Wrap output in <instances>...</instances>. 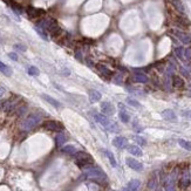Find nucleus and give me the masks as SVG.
Masks as SVG:
<instances>
[{
	"mask_svg": "<svg viewBox=\"0 0 191 191\" xmlns=\"http://www.w3.org/2000/svg\"><path fill=\"white\" fill-rule=\"evenodd\" d=\"M37 27L43 29L46 33H49L53 38H57L62 35V29L59 26V24L57 22V20L53 18H42L41 20H39L37 24Z\"/></svg>",
	"mask_w": 191,
	"mask_h": 191,
	"instance_id": "1",
	"label": "nucleus"
},
{
	"mask_svg": "<svg viewBox=\"0 0 191 191\" xmlns=\"http://www.w3.org/2000/svg\"><path fill=\"white\" fill-rule=\"evenodd\" d=\"M82 179H90L96 183H103L107 181V175L101 168L97 167H88L82 173Z\"/></svg>",
	"mask_w": 191,
	"mask_h": 191,
	"instance_id": "2",
	"label": "nucleus"
},
{
	"mask_svg": "<svg viewBox=\"0 0 191 191\" xmlns=\"http://www.w3.org/2000/svg\"><path fill=\"white\" fill-rule=\"evenodd\" d=\"M41 120H42V117H41L40 114H38V113H32V114H29L28 116H26V117L24 118V121L21 122L20 127H21L22 130H26V131L32 130L33 128H35L37 126L40 124Z\"/></svg>",
	"mask_w": 191,
	"mask_h": 191,
	"instance_id": "3",
	"label": "nucleus"
},
{
	"mask_svg": "<svg viewBox=\"0 0 191 191\" xmlns=\"http://www.w3.org/2000/svg\"><path fill=\"white\" fill-rule=\"evenodd\" d=\"M73 156H74V162H75V164H76L79 168H81V169L88 168V167H90V165L94 163L93 157H92L89 154L84 153V151H76Z\"/></svg>",
	"mask_w": 191,
	"mask_h": 191,
	"instance_id": "4",
	"label": "nucleus"
},
{
	"mask_svg": "<svg viewBox=\"0 0 191 191\" xmlns=\"http://www.w3.org/2000/svg\"><path fill=\"white\" fill-rule=\"evenodd\" d=\"M20 100H15V98H10L6 100L5 102L1 103V109L6 113H13L15 112V109L19 107Z\"/></svg>",
	"mask_w": 191,
	"mask_h": 191,
	"instance_id": "5",
	"label": "nucleus"
},
{
	"mask_svg": "<svg viewBox=\"0 0 191 191\" xmlns=\"http://www.w3.org/2000/svg\"><path fill=\"white\" fill-rule=\"evenodd\" d=\"M42 127L49 131H62L63 130V124L57 122V121H53V120H49V121H45L42 123Z\"/></svg>",
	"mask_w": 191,
	"mask_h": 191,
	"instance_id": "6",
	"label": "nucleus"
},
{
	"mask_svg": "<svg viewBox=\"0 0 191 191\" xmlns=\"http://www.w3.org/2000/svg\"><path fill=\"white\" fill-rule=\"evenodd\" d=\"M26 13L31 19H37V18H41L45 15V11L42 8H37L33 6H28L26 8Z\"/></svg>",
	"mask_w": 191,
	"mask_h": 191,
	"instance_id": "7",
	"label": "nucleus"
},
{
	"mask_svg": "<svg viewBox=\"0 0 191 191\" xmlns=\"http://www.w3.org/2000/svg\"><path fill=\"white\" fill-rule=\"evenodd\" d=\"M172 33L175 34V37L178 39L182 43H184V45H189V43H191V37L188 34V33L182 32V31H178V29H173Z\"/></svg>",
	"mask_w": 191,
	"mask_h": 191,
	"instance_id": "8",
	"label": "nucleus"
},
{
	"mask_svg": "<svg viewBox=\"0 0 191 191\" xmlns=\"http://www.w3.org/2000/svg\"><path fill=\"white\" fill-rule=\"evenodd\" d=\"M126 163H127V165L130 168V169H133L135 171H138L141 172L143 170V164L142 163H140L137 159H135V158H131V157H127L126 158Z\"/></svg>",
	"mask_w": 191,
	"mask_h": 191,
	"instance_id": "9",
	"label": "nucleus"
},
{
	"mask_svg": "<svg viewBox=\"0 0 191 191\" xmlns=\"http://www.w3.org/2000/svg\"><path fill=\"white\" fill-rule=\"evenodd\" d=\"M101 112L106 116H113L115 114V107L110 102H101Z\"/></svg>",
	"mask_w": 191,
	"mask_h": 191,
	"instance_id": "10",
	"label": "nucleus"
},
{
	"mask_svg": "<svg viewBox=\"0 0 191 191\" xmlns=\"http://www.w3.org/2000/svg\"><path fill=\"white\" fill-rule=\"evenodd\" d=\"M113 144H114V147L118 148V149H124L128 147V140L123 136H117L113 140Z\"/></svg>",
	"mask_w": 191,
	"mask_h": 191,
	"instance_id": "11",
	"label": "nucleus"
},
{
	"mask_svg": "<svg viewBox=\"0 0 191 191\" xmlns=\"http://www.w3.org/2000/svg\"><path fill=\"white\" fill-rule=\"evenodd\" d=\"M94 118H95V121L97 123H100L101 126H103L104 128H107L109 124H110V120L108 118V116H106L104 114H94Z\"/></svg>",
	"mask_w": 191,
	"mask_h": 191,
	"instance_id": "12",
	"label": "nucleus"
},
{
	"mask_svg": "<svg viewBox=\"0 0 191 191\" xmlns=\"http://www.w3.org/2000/svg\"><path fill=\"white\" fill-rule=\"evenodd\" d=\"M133 80L135 82H138V83H147L149 81V77L145 74L141 73V72H135L133 74Z\"/></svg>",
	"mask_w": 191,
	"mask_h": 191,
	"instance_id": "13",
	"label": "nucleus"
},
{
	"mask_svg": "<svg viewBox=\"0 0 191 191\" xmlns=\"http://www.w3.org/2000/svg\"><path fill=\"white\" fill-rule=\"evenodd\" d=\"M179 184H181V187H182L183 189H185V188L189 187V184H190V176H189V171H188V170H185V171L182 173V177H181V179H179Z\"/></svg>",
	"mask_w": 191,
	"mask_h": 191,
	"instance_id": "14",
	"label": "nucleus"
},
{
	"mask_svg": "<svg viewBox=\"0 0 191 191\" xmlns=\"http://www.w3.org/2000/svg\"><path fill=\"white\" fill-rule=\"evenodd\" d=\"M171 83L175 88H183L184 87V80L178 75H172Z\"/></svg>",
	"mask_w": 191,
	"mask_h": 191,
	"instance_id": "15",
	"label": "nucleus"
},
{
	"mask_svg": "<svg viewBox=\"0 0 191 191\" xmlns=\"http://www.w3.org/2000/svg\"><path fill=\"white\" fill-rule=\"evenodd\" d=\"M96 68H97V71H98L103 76L110 77L112 75H113V72H112L108 67H106L104 65H96Z\"/></svg>",
	"mask_w": 191,
	"mask_h": 191,
	"instance_id": "16",
	"label": "nucleus"
},
{
	"mask_svg": "<svg viewBox=\"0 0 191 191\" xmlns=\"http://www.w3.org/2000/svg\"><path fill=\"white\" fill-rule=\"evenodd\" d=\"M42 98L45 100V101H47L49 104H52L53 107H55V108H61L62 106H61V103L59 102V101H57L55 98H53L52 96H49V95H47V94H42Z\"/></svg>",
	"mask_w": 191,
	"mask_h": 191,
	"instance_id": "17",
	"label": "nucleus"
},
{
	"mask_svg": "<svg viewBox=\"0 0 191 191\" xmlns=\"http://www.w3.org/2000/svg\"><path fill=\"white\" fill-rule=\"evenodd\" d=\"M88 96H89V100H90V102H97V101H100L101 100V93L100 92H97L95 89H90L89 92H88Z\"/></svg>",
	"mask_w": 191,
	"mask_h": 191,
	"instance_id": "18",
	"label": "nucleus"
},
{
	"mask_svg": "<svg viewBox=\"0 0 191 191\" xmlns=\"http://www.w3.org/2000/svg\"><path fill=\"white\" fill-rule=\"evenodd\" d=\"M162 117L164 118V120H167V121H176V114L172 112L171 109H165V110H163L162 112Z\"/></svg>",
	"mask_w": 191,
	"mask_h": 191,
	"instance_id": "19",
	"label": "nucleus"
},
{
	"mask_svg": "<svg viewBox=\"0 0 191 191\" xmlns=\"http://www.w3.org/2000/svg\"><path fill=\"white\" fill-rule=\"evenodd\" d=\"M140 185H141V182H140L138 179H131V181L127 184L126 190L127 191H137V189L140 188Z\"/></svg>",
	"mask_w": 191,
	"mask_h": 191,
	"instance_id": "20",
	"label": "nucleus"
},
{
	"mask_svg": "<svg viewBox=\"0 0 191 191\" xmlns=\"http://www.w3.org/2000/svg\"><path fill=\"white\" fill-rule=\"evenodd\" d=\"M61 151L63 154H67V155H74L77 150L75 145L68 144V145H62V147H61Z\"/></svg>",
	"mask_w": 191,
	"mask_h": 191,
	"instance_id": "21",
	"label": "nucleus"
},
{
	"mask_svg": "<svg viewBox=\"0 0 191 191\" xmlns=\"http://www.w3.org/2000/svg\"><path fill=\"white\" fill-rule=\"evenodd\" d=\"M67 142V136L63 134V133H59L57 135V137H55V143H57V147H62L65 143Z\"/></svg>",
	"mask_w": 191,
	"mask_h": 191,
	"instance_id": "22",
	"label": "nucleus"
},
{
	"mask_svg": "<svg viewBox=\"0 0 191 191\" xmlns=\"http://www.w3.org/2000/svg\"><path fill=\"white\" fill-rule=\"evenodd\" d=\"M127 149H128V153H130L134 156H142V150L137 145H128Z\"/></svg>",
	"mask_w": 191,
	"mask_h": 191,
	"instance_id": "23",
	"label": "nucleus"
},
{
	"mask_svg": "<svg viewBox=\"0 0 191 191\" xmlns=\"http://www.w3.org/2000/svg\"><path fill=\"white\" fill-rule=\"evenodd\" d=\"M170 2L173 5V7H175L179 13L184 14L185 10H184V6H183V4H182V1H181V0H170Z\"/></svg>",
	"mask_w": 191,
	"mask_h": 191,
	"instance_id": "24",
	"label": "nucleus"
},
{
	"mask_svg": "<svg viewBox=\"0 0 191 191\" xmlns=\"http://www.w3.org/2000/svg\"><path fill=\"white\" fill-rule=\"evenodd\" d=\"M0 72H1L4 75H6V76H11V75H12V69H11L7 65H5L4 62H1V61H0Z\"/></svg>",
	"mask_w": 191,
	"mask_h": 191,
	"instance_id": "25",
	"label": "nucleus"
},
{
	"mask_svg": "<svg viewBox=\"0 0 191 191\" xmlns=\"http://www.w3.org/2000/svg\"><path fill=\"white\" fill-rule=\"evenodd\" d=\"M175 54L177 55L178 59L185 61V48H183V47H176V48H175Z\"/></svg>",
	"mask_w": 191,
	"mask_h": 191,
	"instance_id": "26",
	"label": "nucleus"
},
{
	"mask_svg": "<svg viewBox=\"0 0 191 191\" xmlns=\"http://www.w3.org/2000/svg\"><path fill=\"white\" fill-rule=\"evenodd\" d=\"M103 153L106 154V156H107V158L109 159L110 164H112L114 168H116V167H117V163H116V159H115L113 153H112V151H109V150H106V149H103Z\"/></svg>",
	"mask_w": 191,
	"mask_h": 191,
	"instance_id": "27",
	"label": "nucleus"
},
{
	"mask_svg": "<svg viewBox=\"0 0 191 191\" xmlns=\"http://www.w3.org/2000/svg\"><path fill=\"white\" fill-rule=\"evenodd\" d=\"M8 4H10V6H11V8L14 11V13H15V14H21V13L24 12L22 7H21L20 5H18L17 2H14V1H10Z\"/></svg>",
	"mask_w": 191,
	"mask_h": 191,
	"instance_id": "28",
	"label": "nucleus"
},
{
	"mask_svg": "<svg viewBox=\"0 0 191 191\" xmlns=\"http://www.w3.org/2000/svg\"><path fill=\"white\" fill-rule=\"evenodd\" d=\"M178 143H179V145L182 147V148H184L185 150H189L191 151V143L190 142H188V141H185V140H178Z\"/></svg>",
	"mask_w": 191,
	"mask_h": 191,
	"instance_id": "29",
	"label": "nucleus"
},
{
	"mask_svg": "<svg viewBox=\"0 0 191 191\" xmlns=\"http://www.w3.org/2000/svg\"><path fill=\"white\" fill-rule=\"evenodd\" d=\"M118 115H120V118H121V121H122L123 123H128V122L130 121V116L128 115V113H126L124 110H121Z\"/></svg>",
	"mask_w": 191,
	"mask_h": 191,
	"instance_id": "30",
	"label": "nucleus"
},
{
	"mask_svg": "<svg viewBox=\"0 0 191 191\" xmlns=\"http://www.w3.org/2000/svg\"><path fill=\"white\" fill-rule=\"evenodd\" d=\"M108 131H110V133H117L118 130H120V128H118V126H117V123H115V122H110V124L106 128Z\"/></svg>",
	"mask_w": 191,
	"mask_h": 191,
	"instance_id": "31",
	"label": "nucleus"
},
{
	"mask_svg": "<svg viewBox=\"0 0 191 191\" xmlns=\"http://www.w3.org/2000/svg\"><path fill=\"white\" fill-rule=\"evenodd\" d=\"M27 72H28V74H29V75H32V76H38L39 74H40V71H39L37 67H34V66L28 67Z\"/></svg>",
	"mask_w": 191,
	"mask_h": 191,
	"instance_id": "32",
	"label": "nucleus"
},
{
	"mask_svg": "<svg viewBox=\"0 0 191 191\" xmlns=\"http://www.w3.org/2000/svg\"><path fill=\"white\" fill-rule=\"evenodd\" d=\"M35 31H37V33H38L39 35L41 37V38L43 39V40H48V37H47V33L43 31V29H41V28H39L35 26Z\"/></svg>",
	"mask_w": 191,
	"mask_h": 191,
	"instance_id": "33",
	"label": "nucleus"
},
{
	"mask_svg": "<svg viewBox=\"0 0 191 191\" xmlns=\"http://www.w3.org/2000/svg\"><path fill=\"white\" fill-rule=\"evenodd\" d=\"M127 103H128V104H130V106H133V107H135V108H140V107H141V104H140L136 100L130 98V97H128V98H127Z\"/></svg>",
	"mask_w": 191,
	"mask_h": 191,
	"instance_id": "34",
	"label": "nucleus"
},
{
	"mask_svg": "<svg viewBox=\"0 0 191 191\" xmlns=\"http://www.w3.org/2000/svg\"><path fill=\"white\" fill-rule=\"evenodd\" d=\"M148 188H149V189H155V188H156V179H155V178H151V179L149 181Z\"/></svg>",
	"mask_w": 191,
	"mask_h": 191,
	"instance_id": "35",
	"label": "nucleus"
},
{
	"mask_svg": "<svg viewBox=\"0 0 191 191\" xmlns=\"http://www.w3.org/2000/svg\"><path fill=\"white\" fill-rule=\"evenodd\" d=\"M181 74H182V75H184L185 77H190L191 76L190 73H189V71H188L187 68H183V67L181 68Z\"/></svg>",
	"mask_w": 191,
	"mask_h": 191,
	"instance_id": "36",
	"label": "nucleus"
},
{
	"mask_svg": "<svg viewBox=\"0 0 191 191\" xmlns=\"http://www.w3.org/2000/svg\"><path fill=\"white\" fill-rule=\"evenodd\" d=\"M14 48L18 49V51H21V52H25V51H26V46L20 45V43H15V45H14Z\"/></svg>",
	"mask_w": 191,
	"mask_h": 191,
	"instance_id": "37",
	"label": "nucleus"
},
{
	"mask_svg": "<svg viewBox=\"0 0 191 191\" xmlns=\"http://www.w3.org/2000/svg\"><path fill=\"white\" fill-rule=\"evenodd\" d=\"M135 140L141 144V145H144L145 144V141H144V138H142V137H140V136H136L135 137Z\"/></svg>",
	"mask_w": 191,
	"mask_h": 191,
	"instance_id": "38",
	"label": "nucleus"
},
{
	"mask_svg": "<svg viewBox=\"0 0 191 191\" xmlns=\"http://www.w3.org/2000/svg\"><path fill=\"white\" fill-rule=\"evenodd\" d=\"M8 57L12 59L13 61H18V55L15 53H8Z\"/></svg>",
	"mask_w": 191,
	"mask_h": 191,
	"instance_id": "39",
	"label": "nucleus"
},
{
	"mask_svg": "<svg viewBox=\"0 0 191 191\" xmlns=\"http://www.w3.org/2000/svg\"><path fill=\"white\" fill-rule=\"evenodd\" d=\"M75 57H76L77 60L81 61V60H82V53H81L80 51H76V52H75Z\"/></svg>",
	"mask_w": 191,
	"mask_h": 191,
	"instance_id": "40",
	"label": "nucleus"
},
{
	"mask_svg": "<svg viewBox=\"0 0 191 191\" xmlns=\"http://www.w3.org/2000/svg\"><path fill=\"white\" fill-rule=\"evenodd\" d=\"M5 93H6V88H5V87H2V86H0V97L4 95Z\"/></svg>",
	"mask_w": 191,
	"mask_h": 191,
	"instance_id": "41",
	"label": "nucleus"
},
{
	"mask_svg": "<svg viewBox=\"0 0 191 191\" xmlns=\"http://www.w3.org/2000/svg\"><path fill=\"white\" fill-rule=\"evenodd\" d=\"M185 115H187L188 117H190V118H191V110H190V112H188V113H187Z\"/></svg>",
	"mask_w": 191,
	"mask_h": 191,
	"instance_id": "42",
	"label": "nucleus"
}]
</instances>
